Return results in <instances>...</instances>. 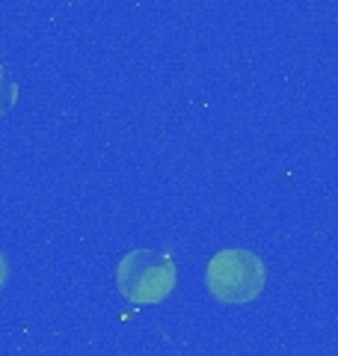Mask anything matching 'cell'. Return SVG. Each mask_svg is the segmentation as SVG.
Segmentation results:
<instances>
[{
	"label": "cell",
	"mask_w": 338,
	"mask_h": 356,
	"mask_svg": "<svg viewBox=\"0 0 338 356\" xmlns=\"http://www.w3.org/2000/svg\"><path fill=\"white\" fill-rule=\"evenodd\" d=\"M205 285L220 303H250L267 285V267L250 250H220L208 261Z\"/></svg>",
	"instance_id": "obj_1"
},
{
	"label": "cell",
	"mask_w": 338,
	"mask_h": 356,
	"mask_svg": "<svg viewBox=\"0 0 338 356\" xmlns=\"http://www.w3.org/2000/svg\"><path fill=\"white\" fill-rule=\"evenodd\" d=\"M116 285L131 303H161L175 288V264L166 252L134 250L116 267Z\"/></svg>",
	"instance_id": "obj_2"
},
{
	"label": "cell",
	"mask_w": 338,
	"mask_h": 356,
	"mask_svg": "<svg viewBox=\"0 0 338 356\" xmlns=\"http://www.w3.org/2000/svg\"><path fill=\"white\" fill-rule=\"evenodd\" d=\"M13 104H15V83H13V77L6 74V69H0V116Z\"/></svg>",
	"instance_id": "obj_3"
},
{
	"label": "cell",
	"mask_w": 338,
	"mask_h": 356,
	"mask_svg": "<svg viewBox=\"0 0 338 356\" xmlns=\"http://www.w3.org/2000/svg\"><path fill=\"white\" fill-rule=\"evenodd\" d=\"M6 280H9V261H6V255H3V250H0V291H3V285H6Z\"/></svg>",
	"instance_id": "obj_4"
}]
</instances>
